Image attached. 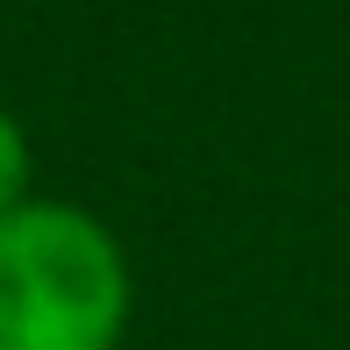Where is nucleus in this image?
Here are the masks:
<instances>
[{
  "mask_svg": "<svg viewBox=\"0 0 350 350\" xmlns=\"http://www.w3.org/2000/svg\"><path fill=\"white\" fill-rule=\"evenodd\" d=\"M22 186H29V143L14 129V115H0V215L22 208Z\"/></svg>",
  "mask_w": 350,
  "mask_h": 350,
  "instance_id": "nucleus-2",
  "label": "nucleus"
},
{
  "mask_svg": "<svg viewBox=\"0 0 350 350\" xmlns=\"http://www.w3.org/2000/svg\"><path fill=\"white\" fill-rule=\"evenodd\" d=\"M129 329V258L72 200L0 215V350H115Z\"/></svg>",
  "mask_w": 350,
  "mask_h": 350,
  "instance_id": "nucleus-1",
  "label": "nucleus"
}]
</instances>
